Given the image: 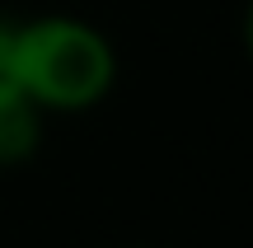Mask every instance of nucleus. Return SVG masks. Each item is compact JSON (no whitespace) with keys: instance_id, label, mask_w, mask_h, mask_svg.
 <instances>
[{"instance_id":"obj_1","label":"nucleus","mask_w":253,"mask_h":248,"mask_svg":"<svg viewBox=\"0 0 253 248\" xmlns=\"http://www.w3.org/2000/svg\"><path fill=\"white\" fill-rule=\"evenodd\" d=\"M14 84L33 108L89 112L118 84V47L80 14H38L14 24Z\"/></svg>"},{"instance_id":"obj_2","label":"nucleus","mask_w":253,"mask_h":248,"mask_svg":"<svg viewBox=\"0 0 253 248\" xmlns=\"http://www.w3.org/2000/svg\"><path fill=\"white\" fill-rule=\"evenodd\" d=\"M42 131H47V112L33 108L24 94L0 99V169H19L42 150Z\"/></svg>"},{"instance_id":"obj_3","label":"nucleus","mask_w":253,"mask_h":248,"mask_svg":"<svg viewBox=\"0 0 253 248\" xmlns=\"http://www.w3.org/2000/svg\"><path fill=\"white\" fill-rule=\"evenodd\" d=\"M9 94H19V84H14V24L0 19V99H9Z\"/></svg>"},{"instance_id":"obj_4","label":"nucleus","mask_w":253,"mask_h":248,"mask_svg":"<svg viewBox=\"0 0 253 248\" xmlns=\"http://www.w3.org/2000/svg\"><path fill=\"white\" fill-rule=\"evenodd\" d=\"M239 37H244V52H249V61H253V0L244 5V19H239Z\"/></svg>"}]
</instances>
